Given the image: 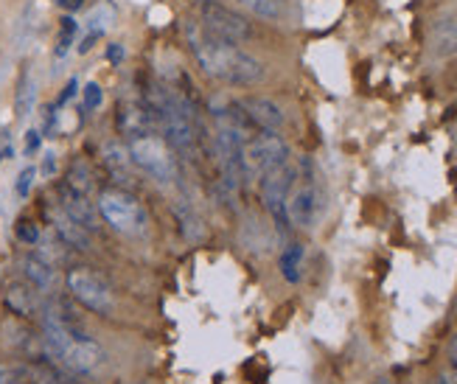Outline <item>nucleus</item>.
Wrapping results in <instances>:
<instances>
[{"label":"nucleus","instance_id":"1","mask_svg":"<svg viewBox=\"0 0 457 384\" xmlns=\"http://www.w3.org/2000/svg\"><path fill=\"white\" fill-rule=\"evenodd\" d=\"M188 43L196 65L211 79H216V82H225L230 88H253L258 82H264L267 76L264 63L247 54L242 46L222 43V39L205 34L200 26L188 29Z\"/></svg>","mask_w":457,"mask_h":384},{"label":"nucleus","instance_id":"2","mask_svg":"<svg viewBox=\"0 0 457 384\" xmlns=\"http://www.w3.org/2000/svg\"><path fill=\"white\" fill-rule=\"evenodd\" d=\"M96 208H98V213H102V219L107 221V225L115 233H121V236H137V233H144V228L149 225L146 211L141 208V202H137L127 191H118V188L102 191V194H98Z\"/></svg>","mask_w":457,"mask_h":384},{"label":"nucleus","instance_id":"3","mask_svg":"<svg viewBox=\"0 0 457 384\" xmlns=\"http://www.w3.org/2000/svg\"><path fill=\"white\" fill-rule=\"evenodd\" d=\"M200 29L222 43H233V46H245L247 39H253V23L238 14L230 6H222L220 0H203L200 4Z\"/></svg>","mask_w":457,"mask_h":384},{"label":"nucleus","instance_id":"4","mask_svg":"<svg viewBox=\"0 0 457 384\" xmlns=\"http://www.w3.org/2000/svg\"><path fill=\"white\" fill-rule=\"evenodd\" d=\"M127 149H129L132 163L141 171H146L152 179H157V183L166 186L174 179V174H177L174 152L166 140H161L157 135H141V138L127 140Z\"/></svg>","mask_w":457,"mask_h":384},{"label":"nucleus","instance_id":"5","mask_svg":"<svg viewBox=\"0 0 457 384\" xmlns=\"http://www.w3.org/2000/svg\"><path fill=\"white\" fill-rule=\"evenodd\" d=\"M242 163L247 174H267L289 163V144L278 132H258L242 149Z\"/></svg>","mask_w":457,"mask_h":384},{"label":"nucleus","instance_id":"6","mask_svg":"<svg viewBox=\"0 0 457 384\" xmlns=\"http://www.w3.org/2000/svg\"><path fill=\"white\" fill-rule=\"evenodd\" d=\"M68 292L76 303H82L85 309L96 314H110L112 312V289L107 280L93 272L90 267H73L68 270Z\"/></svg>","mask_w":457,"mask_h":384},{"label":"nucleus","instance_id":"7","mask_svg":"<svg viewBox=\"0 0 457 384\" xmlns=\"http://www.w3.org/2000/svg\"><path fill=\"white\" fill-rule=\"evenodd\" d=\"M295 179H297V171L289 163L262 174V202H264V208L270 211V216L275 219L278 230H289L292 228L289 216H287V202H289V194L295 188Z\"/></svg>","mask_w":457,"mask_h":384},{"label":"nucleus","instance_id":"8","mask_svg":"<svg viewBox=\"0 0 457 384\" xmlns=\"http://www.w3.org/2000/svg\"><path fill=\"white\" fill-rule=\"evenodd\" d=\"M323 213V194L317 186H301V188H292L289 202H287V216H289V225L292 228H314L317 219Z\"/></svg>","mask_w":457,"mask_h":384},{"label":"nucleus","instance_id":"9","mask_svg":"<svg viewBox=\"0 0 457 384\" xmlns=\"http://www.w3.org/2000/svg\"><path fill=\"white\" fill-rule=\"evenodd\" d=\"M56 205L62 208L76 225H82L90 236H96L98 230H102V213H98V208L90 202V196H85V194H79V191H73L71 186H59V191H56Z\"/></svg>","mask_w":457,"mask_h":384},{"label":"nucleus","instance_id":"10","mask_svg":"<svg viewBox=\"0 0 457 384\" xmlns=\"http://www.w3.org/2000/svg\"><path fill=\"white\" fill-rule=\"evenodd\" d=\"M238 107L245 110V115L250 118V124L258 132H278L287 124L284 110L267 96H245V98H238Z\"/></svg>","mask_w":457,"mask_h":384},{"label":"nucleus","instance_id":"11","mask_svg":"<svg viewBox=\"0 0 457 384\" xmlns=\"http://www.w3.org/2000/svg\"><path fill=\"white\" fill-rule=\"evenodd\" d=\"M4 303H6V309L20 320H34V317L43 314L39 289H34L29 280H12V284H6Z\"/></svg>","mask_w":457,"mask_h":384},{"label":"nucleus","instance_id":"12","mask_svg":"<svg viewBox=\"0 0 457 384\" xmlns=\"http://www.w3.org/2000/svg\"><path fill=\"white\" fill-rule=\"evenodd\" d=\"M115 127L127 140H132V138H141V135H152L157 121L146 104H121L118 107V115H115Z\"/></svg>","mask_w":457,"mask_h":384},{"label":"nucleus","instance_id":"13","mask_svg":"<svg viewBox=\"0 0 457 384\" xmlns=\"http://www.w3.org/2000/svg\"><path fill=\"white\" fill-rule=\"evenodd\" d=\"M48 216H51V230L65 241V245L71 247V250H90L93 247V236L82 228V225H76V221L62 211V208H51L48 211Z\"/></svg>","mask_w":457,"mask_h":384},{"label":"nucleus","instance_id":"14","mask_svg":"<svg viewBox=\"0 0 457 384\" xmlns=\"http://www.w3.org/2000/svg\"><path fill=\"white\" fill-rule=\"evenodd\" d=\"M20 267H23V278L29 280L34 289H39V292H51L54 289V284H56V267H51L48 261H43L37 253L23 255Z\"/></svg>","mask_w":457,"mask_h":384},{"label":"nucleus","instance_id":"15","mask_svg":"<svg viewBox=\"0 0 457 384\" xmlns=\"http://www.w3.org/2000/svg\"><path fill=\"white\" fill-rule=\"evenodd\" d=\"M171 213H174V219H177V225H180V230H183V236H186V241H205V225H203V219H200V213H196L186 199H177L174 205H171Z\"/></svg>","mask_w":457,"mask_h":384},{"label":"nucleus","instance_id":"16","mask_svg":"<svg viewBox=\"0 0 457 384\" xmlns=\"http://www.w3.org/2000/svg\"><path fill=\"white\" fill-rule=\"evenodd\" d=\"M236 4L267 23H281L289 17V0H236Z\"/></svg>","mask_w":457,"mask_h":384},{"label":"nucleus","instance_id":"17","mask_svg":"<svg viewBox=\"0 0 457 384\" xmlns=\"http://www.w3.org/2000/svg\"><path fill=\"white\" fill-rule=\"evenodd\" d=\"M432 48L438 56H454L457 54V20H441L432 31Z\"/></svg>","mask_w":457,"mask_h":384},{"label":"nucleus","instance_id":"18","mask_svg":"<svg viewBox=\"0 0 457 384\" xmlns=\"http://www.w3.org/2000/svg\"><path fill=\"white\" fill-rule=\"evenodd\" d=\"M278 270H281L284 280L297 284L303 275V245H297V241L287 245V250L281 253V258H278Z\"/></svg>","mask_w":457,"mask_h":384},{"label":"nucleus","instance_id":"19","mask_svg":"<svg viewBox=\"0 0 457 384\" xmlns=\"http://www.w3.org/2000/svg\"><path fill=\"white\" fill-rule=\"evenodd\" d=\"M37 255L39 258H43V261H48V264L51 267H56V264H62V261L68 258V245H65V241L62 238H59L56 233H51L48 238H43V236H39V241H37Z\"/></svg>","mask_w":457,"mask_h":384},{"label":"nucleus","instance_id":"20","mask_svg":"<svg viewBox=\"0 0 457 384\" xmlns=\"http://www.w3.org/2000/svg\"><path fill=\"white\" fill-rule=\"evenodd\" d=\"M104 163H107V169L118 177H127L129 174V166H132V157H129V149L127 146H121V144H107L104 146Z\"/></svg>","mask_w":457,"mask_h":384},{"label":"nucleus","instance_id":"21","mask_svg":"<svg viewBox=\"0 0 457 384\" xmlns=\"http://www.w3.org/2000/svg\"><path fill=\"white\" fill-rule=\"evenodd\" d=\"M65 186H71L73 191L90 196V188H93V174H90V166L85 160H73L71 169H68V177H65Z\"/></svg>","mask_w":457,"mask_h":384},{"label":"nucleus","instance_id":"22","mask_svg":"<svg viewBox=\"0 0 457 384\" xmlns=\"http://www.w3.org/2000/svg\"><path fill=\"white\" fill-rule=\"evenodd\" d=\"M76 20L73 17H62L59 20V34H56V56H65L73 46V39H76Z\"/></svg>","mask_w":457,"mask_h":384},{"label":"nucleus","instance_id":"23","mask_svg":"<svg viewBox=\"0 0 457 384\" xmlns=\"http://www.w3.org/2000/svg\"><path fill=\"white\" fill-rule=\"evenodd\" d=\"M31 101H34V93H31V76H29V71H23V76H20V85H17V115H20V118H26V115H29Z\"/></svg>","mask_w":457,"mask_h":384},{"label":"nucleus","instance_id":"24","mask_svg":"<svg viewBox=\"0 0 457 384\" xmlns=\"http://www.w3.org/2000/svg\"><path fill=\"white\" fill-rule=\"evenodd\" d=\"M14 233H17V238L23 241V245H29V247H34L37 241H39V228H37V221H31V219H20L17 221V228H14Z\"/></svg>","mask_w":457,"mask_h":384},{"label":"nucleus","instance_id":"25","mask_svg":"<svg viewBox=\"0 0 457 384\" xmlns=\"http://www.w3.org/2000/svg\"><path fill=\"white\" fill-rule=\"evenodd\" d=\"M102 101H104V93H102V88H98L96 82L85 85V90H82V107H85L87 113H93V110L102 107Z\"/></svg>","mask_w":457,"mask_h":384},{"label":"nucleus","instance_id":"26","mask_svg":"<svg viewBox=\"0 0 457 384\" xmlns=\"http://www.w3.org/2000/svg\"><path fill=\"white\" fill-rule=\"evenodd\" d=\"M34 177H37V169H31V166L20 171L17 183H14V191H17V196H29V191H31V186H34Z\"/></svg>","mask_w":457,"mask_h":384},{"label":"nucleus","instance_id":"27","mask_svg":"<svg viewBox=\"0 0 457 384\" xmlns=\"http://www.w3.org/2000/svg\"><path fill=\"white\" fill-rule=\"evenodd\" d=\"M39 144H43V132H39V129H29V132H26V146H23L26 154L34 157V154L39 152Z\"/></svg>","mask_w":457,"mask_h":384},{"label":"nucleus","instance_id":"28","mask_svg":"<svg viewBox=\"0 0 457 384\" xmlns=\"http://www.w3.org/2000/svg\"><path fill=\"white\" fill-rule=\"evenodd\" d=\"M124 56H127V51H124L121 46H118V43L107 46V63L118 65V63H124Z\"/></svg>","mask_w":457,"mask_h":384},{"label":"nucleus","instance_id":"29","mask_svg":"<svg viewBox=\"0 0 457 384\" xmlns=\"http://www.w3.org/2000/svg\"><path fill=\"white\" fill-rule=\"evenodd\" d=\"M446 359H449V365H452V371L457 373V334L449 339V348H446Z\"/></svg>","mask_w":457,"mask_h":384},{"label":"nucleus","instance_id":"30","mask_svg":"<svg viewBox=\"0 0 457 384\" xmlns=\"http://www.w3.org/2000/svg\"><path fill=\"white\" fill-rule=\"evenodd\" d=\"M98 37H102V31H90V34L82 39V46H79V54H87V51L96 46V39H98Z\"/></svg>","mask_w":457,"mask_h":384},{"label":"nucleus","instance_id":"31","mask_svg":"<svg viewBox=\"0 0 457 384\" xmlns=\"http://www.w3.org/2000/svg\"><path fill=\"white\" fill-rule=\"evenodd\" d=\"M56 6L65 9V12H79L85 6V0H56Z\"/></svg>","mask_w":457,"mask_h":384},{"label":"nucleus","instance_id":"32","mask_svg":"<svg viewBox=\"0 0 457 384\" xmlns=\"http://www.w3.org/2000/svg\"><path fill=\"white\" fill-rule=\"evenodd\" d=\"M76 88H79V85H76V79H71V82H68V88H65V93H62V96H59V98H56V107H62V104H65V101H68V98H73Z\"/></svg>","mask_w":457,"mask_h":384},{"label":"nucleus","instance_id":"33","mask_svg":"<svg viewBox=\"0 0 457 384\" xmlns=\"http://www.w3.org/2000/svg\"><path fill=\"white\" fill-rule=\"evenodd\" d=\"M43 171H46V174H54V171H56V154H54V152L46 154V160H43Z\"/></svg>","mask_w":457,"mask_h":384},{"label":"nucleus","instance_id":"34","mask_svg":"<svg viewBox=\"0 0 457 384\" xmlns=\"http://www.w3.org/2000/svg\"><path fill=\"white\" fill-rule=\"evenodd\" d=\"M435 384H457V373H441Z\"/></svg>","mask_w":457,"mask_h":384},{"label":"nucleus","instance_id":"35","mask_svg":"<svg viewBox=\"0 0 457 384\" xmlns=\"http://www.w3.org/2000/svg\"><path fill=\"white\" fill-rule=\"evenodd\" d=\"M373 384H393V381H390V379H387V376H379V379H376V381H373Z\"/></svg>","mask_w":457,"mask_h":384},{"label":"nucleus","instance_id":"36","mask_svg":"<svg viewBox=\"0 0 457 384\" xmlns=\"http://www.w3.org/2000/svg\"><path fill=\"white\" fill-rule=\"evenodd\" d=\"M454 85H457V68H454Z\"/></svg>","mask_w":457,"mask_h":384},{"label":"nucleus","instance_id":"37","mask_svg":"<svg viewBox=\"0 0 457 384\" xmlns=\"http://www.w3.org/2000/svg\"><path fill=\"white\" fill-rule=\"evenodd\" d=\"M194 4H203V0H194Z\"/></svg>","mask_w":457,"mask_h":384}]
</instances>
